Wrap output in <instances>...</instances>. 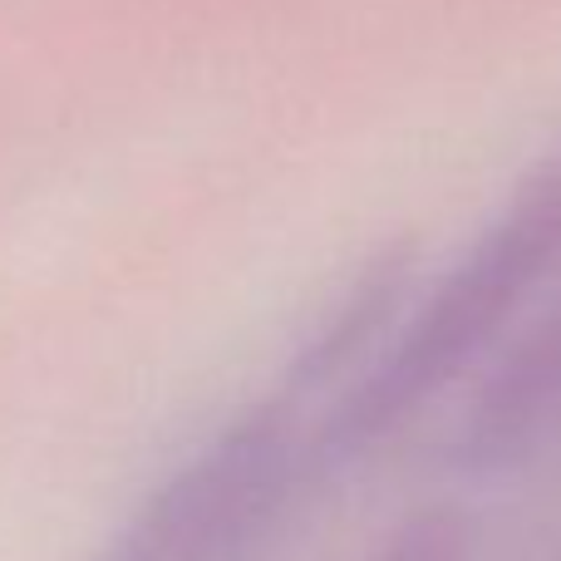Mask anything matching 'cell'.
I'll return each mask as SVG.
<instances>
[{
  "mask_svg": "<svg viewBox=\"0 0 561 561\" xmlns=\"http://www.w3.org/2000/svg\"><path fill=\"white\" fill-rule=\"evenodd\" d=\"M306 454L290 394L247 409L144 497L104 561H252Z\"/></svg>",
  "mask_w": 561,
  "mask_h": 561,
  "instance_id": "7a4b0ae2",
  "label": "cell"
},
{
  "mask_svg": "<svg viewBox=\"0 0 561 561\" xmlns=\"http://www.w3.org/2000/svg\"><path fill=\"white\" fill-rule=\"evenodd\" d=\"M561 448V306L503 350L458 428L473 468H517Z\"/></svg>",
  "mask_w": 561,
  "mask_h": 561,
  "instance_id": "3957f363",
  "label": "cell"
},
{
  "mask_svg": "<svg viewBox=\"0 0 561 561\" xmlns=\"http://www.w3.org/2000/svg\"><path fill=\"white\" fill-rule=\"evenodd\" d=\"M561 280V138L527 163L483 232L414 300L385 355L330 409L316 454L345 458L385 444L399 424L424 414L448 385L483 365L497 340Z\"/></svg>",
  "mask_w": 561,
  "mask_h": 561,
  "instance_id": "6da1fadb",
  "label": "cell"
},
{
  "mask_svg": "<svg viewBox=\"0 0 561 561\" xmlns=\"http://www.w3.org/2000/svg\"><path fill=\"white\" fill-rule=\"evenodd\" d=\"M369 561H468V533L454 513H419Z\"/></svg>",
  "mask_w": 561,
  "mask_h": 561,
  "instance_id": "277c9868",
  "label": "cell"
}]
</instances>
